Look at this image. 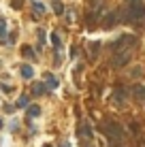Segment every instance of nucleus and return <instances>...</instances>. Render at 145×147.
<instances>
[{"label": "nucleus", "mask_w": 145, "mask_h": 147, "mask_svg": "<svg viewBox=\"0 0 145 147\" xmlns=\"http://www.w3.org/2000/svg\"><path fill=\"white\" fill-rule=\"evenodd\" d=\"M117 19L122 24H134L145 28V4L141 2H126L124 9H117Z\"/></svg>", "instance_id": "f257e3e1"}, {"label": "nucleus", "mask_w": 145, "mask_h": 147, "mask_svg": "<svg viewBox=\"0 0 145 147\" xmlns=\"http://www.w3.org/2000/svg\"><path fill=\"white\" fill-rule=\"evenodd\" d=\"M100 128H103V132L109 136L111 143H122L124 141V128L117 124V121H105Z\"/></svg>", "instance_id": "f03ea898"}, {"label": "nucleus", "mask_w": 145, "mask_h": 147, "mask_svg": "<svg viewBox=\"0 0 145 147\" xmlns=\"http://www.w3.org/2000/svg\"><path fill=\"white\" fill-rule=\"evenodd\" d=\"M132 60V53L130 49H122V51H113V58H111V66L113 68H122L126 66L128 62Z\"/></svg>", "instance_id": "7ed1b4c3"}, {"label": "nucleus", "mask_w": 145, "mask_h": 147, "mask_svg": "<svg viewBox=\"0 0 145 147\" xmlns=\"http://www.w3.org/2000/svg\"><path fill=\"white\" fill-rule=\"evenodd\" d=\"M134 45H137V38H134L132 34H122V36L111 45V49L113 51H122V49H130Z\"/></svg>", "instance_id": "20e7f679"}, {"label": "nucleus", "mask_w": 145, "mask_h": 147, "mask_svg": "<svg viewBox=\"0 0 145 147\" xmlns=\"http://www.w3.org/2000/svg\"><path fill=\"white\" fill-rule=\"evenodd\" d=\"M77 136H79V141H92V139H94L92 126H90L88 121H83V124L77 128Z\"/></svg>", "instance_id": "39448f33"}, {"label": "nucleus", "mask_w": 145, "mask_h": 147, "mask_svg": "<svg viewBox=\"0 0 145 147\" xmlns=\"http://www.w3.org/2000/svg\"><path fill=\"white\" fill-rule=\"evenodd\" d=\"M111 102L115 105V107L122 109L124 105H126V90H124V88H115V90H113V98H111Z\"/></svg>", "instance_id": "423d86ee"}, {"label": "nucleus", "mask_w": 145, "mask_h": 147, "mask_svg": "<svg viewBox=\"0 0 145 147\" xmlns=\"http://www.w3.org/2000/svg\"><path fill=\"white\" fill-rule=\"evenodd\" d=\"M115 24H119V19H117V11H111V13H107L103 17V28H113Z\"/></svg>", "instance_id": "0eeeda50"}, {"label": "nucleus", "mask_w": 145, "mask_h": 147, "mask_svg": "<svg viewBox=\"0 0 145 147\" xmlns=\"http://www.w3.org/2000/svg\"><path fill=\"white\" fill-rule=\"evenodd\" d=\"M130 92H132V96H134V100H139V102H145V85L137 83V85L130 90Z\"/></svg>", "instance_id": "6e6552de"}, {"label": "nucleus", "mask_w": 145, "mask_h": 147, "mask_svg": "<svg viewBox=\"0 0 145 147\" xmlns=\"http://www.w3.org/2000/svg\"><path fill=\"white\" fill-rule=\"evenodd\" d=\"M45 11H47V7H45L43 2H38V0L32 2V15H34V17H43Z\"/></svg>", "instance_id": "1a4fd4ad"}, {"label": "nucleus", "mask_w": 145, "mask_h": 147, "mask_svg": "<svg viewBox=\"0 0 145 147\" xmlns=\"http://www.w3.org/2000/svg\"><path fill=\"white\" fill-rule=\"evenodd\" d=\"M43 83H47V90H56V88H58V79L53 77V75H49V73H45Z\"/></svg>", "instance_id": "9d476101"}, {"label": "nucleus", "mask_w": 145, "mask_h": 147, "mask_svg": "<svg viewBox=\"0 0 145 147\" xmlns=\"http://www.w3.org/2000/svg\"><path fill=\"white\" fill-rule=\"evenodd\" d=\"M19 73H22V77H24V79H32V77H34V68H32V66H28V64H22Z\"/></svg>", "instance_id": "9b49d317"}, {"label": "nucleus", "mask_w": 145, "mask_h": 147, "mask_svg": "<svg viewBox=\"0 0 145 147\" xmlns=\"http://www.w3.org/2000/svg\"><path fill=\"white\" fill-rule=\"evenodd\" d=\"M45 90H47V85H45V83H38V81H36V83H32V94L34 96H43Z\"/></svg>", "instance_id": "f8f14e48"}, {"label": "nucleus", "mask_w": 145, "mask_h": 147, "mask_svg": "<svg viewBox=\"0 0 145 147\" xmlns=\"http://www.w3.org/2000/svg\"><path fill=\"white\" fill-rule=\"evenodd\" d=\"M22 55H24V58H30V60H36V55H34V49L30 47V45H24V47H22Z\"/></svg>", "instance_id": "ddd939ff"}, {"label": "nucleus", "mask_w": 145, "mask_h": 147, "mask_svg": "<svg viewBox=\"0 0 145 147\" xmlns=\"http://www.w3.org/2000/svg\"><path fill=\"white\" fill-rule=\"evenodd\" d=\"M98 49H100V43H90L88 45V51H90V58H96V55H98Z\"/></svg>", "instance_id": "4468645a"}, {"label": "nucleus", "mask_w": 145, "mask_h": 147, "mask_svg": "<svg viewBox=\"0 0 145 147\" xmlns=\"http://www.w3.org/2000/svg\"><path fill=\"white\" fill-rule=\"evenodd\" d=\"M28 102H30V98H28L26 94H24V96H19V98H17V102H15V109H24V107H28Z\"/></svg>", "instance_id": "2eb2a0df"}, {"label": "nucleus", "mask_w": 145, "mask_h": 147, "mask_svg": "<svg viewBox=\"0 0 145 147\" xmlns=\"http://www.w3.org/2000/svg\"><path fill=\"white\" fill-rule=\"evenodd\" d=\"M38 115H41V107H38V105H30L28 117H38Z\"/></svg>", "instance_id": "dca6fc26"}, {"label": "nucleus", "mask_w": 145, "mask_h": 147, "mask_svg": "<svg viewBox=\"0 0 145 147\" xmlns=\"http://www.w3.org/2000/svg\"><path fill=\"white\" fill-rule=\"evenodd\" d=\"M51 4H53V11H56V15H62V13H64V4L60 2V0H53Z\"/></svg>", "instance_id": "f3484780"}, {"label": "nucleus", "mask_w": 145, "mask_h": 147, "mask_svg": "<svg viewBox=\"0 0 145 147\" xmlns=\"http://www.w3.org/2000/svg\"><path fill=\"white\" fill-rule=\"evenodd\" d=\"M141 75H143V68H141V66H134V68L130 70V77H132V79H139Z\"/></svg>", "instance_id": "a211bd4d"}, {"label": "nucleus", "mask_w": 145, "mask_h": 147, "mask_svg": "<svg viewBox=\"0 0 145 147\" xmlns=\"http://www.w3.org/2000/svg\"><path fill=\"white\" fill-rule=\"evenodd\" d=\"M51 45H53V49H56V51L60 49V36H58L56 32H51Z\"/></svg>", "instance_id": "6ab92c4d"}, {"label": "nucleus", "mask_w": 145, "mask_h": 147, "mask_svg": "<svg viewBox=\"0 0 145 147\" xmlns=\"http://www.w3.org/2000/svg\"><path fill=\"white\" fill-rule=\"evenodd\" d=\"M7 34V24H4V19H0V36H4Z\"/></svg>", "instance_id": "aec40b11"}, {"label": "nucleus", "mask_w": 145, "mask_h": 147, "mask_svg": "<svg viewBox=\"0 0 145 147\" xmlns=\"http://www.w3.org/2000/svg\"><path fill=\"white\" fill-rule=\"evenodd\" d=\"M13 9H17V11H19V9H22V0H13Z\"/></svg>", "instance_id": "412c9836"}, {"label": "nucleus", "mask_w": 145, "mask_h": 147, "mask_svg": "<svg viewBox=\"0 0 145 147\" xmlns=\"http://www.w3.org/2000/svg\"><path fill=\"white\" fill-rule=\"evenodd\" d=\"M4 111H7V113H13V111H15V105H7V107H4Z\"/></svg>", "instance_id": "4be33fe9"}, {"label": "nucleus", "mask_w": 145, "mask_h": 147, "mask_svg": "<svg viewBox=\"0 0 145 147\" xmlns=\"http://www.w3.org/2000/svg\"><path fill=\"white\" fill-rule=\"evenodd\" d=\"M36 34H38V40H41V43H43V40H45V32H43L41 28H38V32H36Z\"/></svg>", "instance_id": "5701e85b"}, {"label": "nucleus", "mask_w": 145, "mask_h": 147, "mask_svg": "<svg viewBox=\"0 0 145 147\" xmlns=\"http://www.w3.org/2000/svg\"><path fill=\"white\" fill-rule=\"evenodd\" d=\"M0 88H2V92H7V94L11 92V88H9V85H4V83H0Z\"/></svg>", "instance_id": "b1692460"}, {"label": "nucleus", "mask_w": 145, "mask_h": 147, "mask_svg": "<svg viewBox=\"0 0 145 147\" xmlns=\"http://www.w3.org/2000/svg\"><path fill=\"white\" fill-rule=\"evenodd\" d=\"M81 147H92V141H81Z\"/></svg>", "instance_id": "393cba45"}, {"label": "nucleus", "mask_w": 145, "mask_h": 147, "mask_svg": "<svg viewBox=\"0 0 145 147\" xmlns=\"http://www.w3.org/2000/svg\"><path fill=\"white\" fill-rule=\"evenodd\" d=\"M111 147H122V143H113Z\"/></svg>", "instance_id": "a878e982"}, {"label": "nucleus", "mask_w": 145, "mask_h": 147, "mask_svg": "<svg viewBox=\"0 0 145 147\" xmlns=\"http://www.w3.org/2000/svg\"><path fill=\"white\" fill-rule=\"evenodd\" d=\"M60 147H71V145H68V143H62V145H60Z\"/></svg>", "instance_id": "bb28decb"}, {"label": "nucleus", "mask_w": 145, "mask_h": 147, "mask_svg": "<svg viewBox=\"0 0 145 147\" xmlns=\"http://www.w3.org/2000/svg\"><path fill=\"white\" fill-rule=\"evenodd\" d=\"M126 2H141V0H126Z\"/></svg>", "instance_id": "cd10ccee"}, {"label": "nucleus", "mask_w": 145, "mask_h": 147, "mask_svg": "<svg viewBox=\"0 0 145 147\" xmlns=\"http://www.w3.org/2000/svg\"><path fill=\"white\" fill-rule=\"evenodd\" d=\"M43 147H51V145H43Z\"/></svg>", "instance_id": "c85d7f7f"}, {"label": "nucleus", "mask_w": 145, "mask_h": 147, "mask_svg": "<svg viewBox=\"0 0 145 147\" xmlns=\"http://www.w3.org/2000/svg\"><path fill=\"white\" fill-rule=\"evenodd\" d=\"M0 128H2V121H0Z\"/></svg>", "instance_id": "c756f323"}]
</instances>
